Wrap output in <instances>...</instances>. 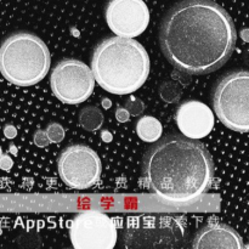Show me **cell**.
Segmentation results:
<instances>
[{"label": "cell", "mask_w": 249, "mask_h": 249, "mask_svg": "<svg viewBox=\"0 0 249 249\" xmlns=\"http://www.w3.org/2000/svg\"><path fill=\"white\" fill-rule=\"evenodd\" d=\"M192 248L246 249L247 247L237 231L225 224L212 220L197 233L192 243Z\"/></svg>", "instance_id": "obj_12"}, {"label": "cell", "mask_w": 249, "mask_h": 249, "mask_svg": "<svg viewBox=\"0 0 249 249\" xmlns=\"http://www.w3.org/2000/svg\"><path fill=\"white\" fill-rule=\"evenodd\" d=\"M175 122L180 133L192 140H199L211 134L214 128V113L201 101L182 102L177 109Z\"/></svg>", "instance_id": "obj_11"}, {"label": "cell", "mask_w": 249, "mask_h": 249, "mask_svg": "<svg viewBox=\"0 0 249 249\" xmlns=\"http://www.w3.org/2000/svg\"><path fill=\"white\" fill-rule=\"evenodd\" d=\"M50 87L56 99L66 105H79L91 96L95 78L91 68L74 58L60 61L50 75Z\"/></svg>", "instance_id": "obj_7"}, {"label": "cell", "mask_w": 249, "mask_h": 249, "mask_svg": "<svg viewBox=\"0 0 249 249\" xmlns=\"http://www.w3.org/2000/svg\"><path fill=\"white\" fill-rule=\"evenodd\" d=\"M45 131L46 136H48L49 141L51 142H60L63 138H65V129L57 123H51L50 125L46 128Z\"/></svg>", "instance_id": "obj_15"}, {"label": "cell", "mask_w": 249, "mask_h": 249, "mask_svg": "<svg viewBox=\"0 0 249 249\" xmlns=\"http://www.w3.org/2000/svg\"><path fill=\"white\" fill-rule=\"evenodd\" d=\"M249 73L236 71L221 78L213 91V107L221 123L237 133L249 130Z\"/></svg>", "instance_id": "obj_6"}, {"label": "cell", "mask_w": 249, "mask_h": 249, "mask_svg": "<svg viewBox=\"0 0 249 249\" xmlns=\"http://www.w3.org/2000/svg\"><path fill=\"white\" fill-rule=\"evenodd\" d=\"M167 60L181 72L202 75L223 67L235 50L237 31L212 0H184L168 11L160 31Z\"/></svg>", "instance_id": "obj_1"}, {"label": "cell", "mask_w": 249, "mask_h": 249, "mask_svg": "<svg viewBox=\"0 0 249 249\" xmlns=\"http://www.w3.org/2000/svg\"><path fill=\"white\" fill-rule=\"evenodd\" d=\"M70 238L75 249H112L118 238L113 219L100 211H85L72 219Z\"/></svg>", "instance_id": "obj_9"}, {"label": "cell", "mask_w": 249, "mask_h": 249, "mask_svg": "<svg viewBox=\"0 0 249 249\" xmlns=\"http://www.w3.org/2000/svg\"><path fill=\"white\" fill-rule=\"evenodd\" d=\"M105 15L109 29L123 38L141 36L150 23V10L143 0H109Z\"/></svg>", "instance_id": "obj_10"}, {"label": "cell", "mask_w": 249, "mask_h": 249, "mask_svg": "<svg viewBox=\"0 0 249 249\" xmlns=\"http://www.w3.org/2000/svg\"><path fill=\"white\" fill-rule=\"evenodd\" d=\"M148 189L167 202L186 203L211 187L214 163L202 143L180 135L156 141L143 158Z\"/></svg>", "instance_id": "obj_2"}, {"label": "cell", "mask_w": 249, "mask_h": 249, "mask_svg": "<svg viewBox=\"0 0 249 249\" xmlns=\"http://www.w3.org/2000/svg\"><path fill=\"white\" fill-rule=\"evenodd\" d=\"M34 142H36V145L39 146V147H44V146H48L49 143H50V141H49L45 131L38 130L36 131V136H34Z\"/></svg>", "instance_id": "obj_16"}, {"label": "cell", "mask_w": 249, "mask_h": 249, "mask_svg": "<svg viewBox=\"0 0 249 249\" xmlns=\"http://www.w3.org/2000/svg\"><path fill=\"white\" fill-rule=\"evenodd\" d=\"M102 139H104L106 142H109V141H111V139H112V136L109 135L108 131H104V134H102Z\"/></svg>", "instance_id": "obj_20"}, {"label": "cell", "mask_w": 249, "mask_h": 249, "mask_svg": "<svg viewBox=\"0 0 249 249\" xmlns=\"http://www.w3.org/2000/svg\"><path fill=\"white\" fill-rule=\"evenodd\" d=\"M50 63V51L36 34H11L0 45V73L17 87L38 84L48 74Z\"/></svg>", "instance_id": "obj_4"}, {"label": "cell", "mask_w": 249, "mask_h": 249, "mask_svg": "<svg viewBox=\"0 0 249 249\" xmlns=\"http://www.w3.org/2000/svg\"><path fill=\"white\" fill-rule=\"evenodd\" d=\"M162 133V124L155 117L143 116L136 123V134L143 142H156L160 139Z\"/></svg>", "instance_id": "obj_13"}, {"label": "cell", "mask_w": 249, "mask_h": 249, "mask_svg": "<svg viewBox=\"0 0 249 249\" xmlns=\"http://www.w3.org/2000/svg\"><path fill=\"white\" fill-rule=\"evenodd\" d=\"M58 175L68 187L87 190L94 186L101 178L102 163L91 147L83 143L70 145L61 152L57 160Z\"/></svg>", "instance_id": "obj_8"}, {"label": "cell", "mask_w": 249, "mask_h": 249, "mask_svg": "<svg viewBox=\"0 0 249 249\" xmlns=\"http://www.w3.org/2000/svg\"><path fill=\"white\" fill-rule=\"evenodd\" d=\"M2 155V151H1V147H0V156Z\"/></svg>", "instance_id": "obj_21"}, {"label": "cell", "mask_w": 249, "mask_h": 249, "mask_svg": "<svg viewBox=\"0 0 249 249\" xmlns=\"http://www.w3.org/2000/svg\"><path fill=\"white\" fill-rule=\"evenodd\" d=\"M186 238V219L168 214H141L126 219L125 248H179Z\"/></svg>", "instance_id": "obj_5"}, {"label": "cell", "mask_w": 249, "mask_h": 249, "mask_svg": "<svg viewBox=\"0 0 249 249\" xmlns=\"http://www.w3.org/2000/svg\"><path fill=\"white\" fill-rule=\"evenodd\" d=\"M79 122L85 130L94 131L102 125L104 116L97 107H87L80 112Z\"/></svg>", "instance_id": "obj_14"}, {"label": "cell", "mask_w": 249, "mask_h": 249, "mask_svg": "<svg viewBox=\"0 0 249 249\" xmlns=\"http://www.w3.org/2000/svg\"><path fill=\"white\" fill-rule=\"evenodd\" d=\"M16 134H17L16 129H15L12 125H7L6 128H5V135H6L9 139L15 138V136H16Z\"/></svg>", "instance_id": "obj_19"}, {"label": "cell", "mask_w": 249, "mask_h": 249, "mask_svg": "<svg viewBox=\"0 0 249 249\" xmlns=\"http://www.w3.org/2000/svg\"><path fill=\"white\" fill-rule=\"evenodd\" d=\"M146 49L133 38L111 36L97 44L91 57V72L97 84L114 95H129L140 89L150 74Z\"/></svg>", "instance_id": "obj_3"}, {"label": "cell", "mask_w": 249, "mask_h": 249, "mask_svg": "<svg viewBox=\"0 0 249 249\" xmlns=\"http://www.w3.org/2000/svg\"><path fill=\"white\" fill-rule=\"evenodd\" d=\"M12 160L7 155H1L0 156V168L4 170H10L12 167Z\"/></svg>", "instance_id": "obj_17"}, {"label": "cell", "mask_w": 249, "mask_h": 249, "mask_svg": "<svg viewBox=\"0 0 249 249\" xmlns=\"http://www.w3.org/2000/svg\"><path fill=\"white\" fill-rule=\"evenodd\" d=\"M116 117L119 122H126L129 119V112L124 108H118L116 112Z\"/></svg>", "instance_id": "obj_18"}]
</instances>
